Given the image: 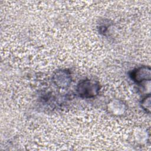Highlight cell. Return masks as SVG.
<instances>
[{"label":"cell","instance_id":"cell-1","mask_svg":"<svg viewBox=\"0 0 151 151\" xmlns=\"http://www.w3.org/2000/svg\"><path fill=\"white\" fill-rule=\"evenodd\" d=\"M77 91L79 96L82 97H93L97 95L99 91V84L97 82L93 80H84L78 84Z\"/></svg>","mask_w":151,"mask_h":151},{"label":"cell","instance_id":"cell-4","mask_svg":"<svg viewBox=\"0 0 151 151\" xmlns=\"http://www.w3.org/2000/svg\"><path fill=\"white\" fill-rule=\"evenodd\" d=\"M150 96L146 97L142 101V107L143 109H145L146 111H147L148 112H149L150 109L148 108L147 106L150 107Z\"/></svg>","mask_w":151,"mask_h":151},{"label":"cell","instance_id":"cell-2","mask_svg":"<svg viewBox=\"0 0 151 151\" xmlns=\"http://www.w3.org/2000/svg\"><path fill=\"white\" fill-rule=\"evenodd\" d=\"M53 81L56 86L61 88H65L70 84L71 78L68 71L62 70L56 71L53 76Z\"/></svg>","mask_w":151,"mask_h":151},{"label":"cell","instance_id":"cell-3","mask_svg":"<svg viewBox=\"0 0 151 151\" xmlns=\"http://www.w3.org/2000/svg\"><path fill=\"white\" fill-rule=\"evenodd\" d=\"M150 70L149 67H142L133 70L131 74L132 78L137 83L141 82L145 80H150Z\"/></svg>","mask_w":151,"mask_h":151}]
</instances>
